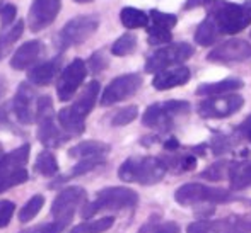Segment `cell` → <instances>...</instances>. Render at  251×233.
<instances>
[{
  "label": "cell",
  "mask_w": 251,
  "mask_h": 233,
  "mask_svg": "<svg viewBox=\"0 0 251 233\" xmlns=\"http://www.w3.org/2000/svg\"><path fill=\"white\" fill-rule=\"evenodd\" d=\"M208 16L215 21L221 34H238L251 22V0L245 3L212 0L208 3Z\"/></svg>",
  "instance_id": "cell-1"
},
{
  "label": "cell",
  "mask_w": 251,
  "mask_h": 233,
  "mask_svg": "<svg viewBox=\"0 0 251 233\" xmlns=\"http://www.w3.org/2000/svg\"><path fill=\"white\" fill-rule=\"evenodd\" d=\"M168 172L164 160L157 157H130L120 165L118 177L125 182L152 186L162 181Z\"/></svg>",
  "instance_id": "cell-2"
},
{
  "label": "cell",
  "mask_w": 251,
  "mask_h": 233,
  "mask_svg": "<svg viewBox=\"0 0 251 233\" xmlns=\"http://www.w3.org/2000/svg\"><path fill=\"white\" fill-rule=\"evenodd\" d=\"M139 203V194L130 187H106L98 192L96 199L82 210V218L96 216L104 211H122Z\"/></svg>",
  "instance_id": "cell-3"
},
{
  "label": "cell",
  "mask_w": 251,
  "mask_h": 233,
  "mask_svg": "<svg viewBox=\"0 0 251 233\" xmlns=\"http://www.w3.org/2000/svg\"><path fill=\"white\" fill-rule=\"evenodd\" d=\"M36 121H38V140L48 148H56L69 140V136L62 131L60 125H56L53 116V102L50 95H41L36 102Z\"/></svg>",
  "instance_id": "cell-4"
},
{
  "label": "cell",
  "mask_w": 251,
  "mask_h": 233,
  "mask_svg": "<svg viewBox=\"0 0 251 233\" xmlns=\"http://www.w3.org/2000/svg\"><path fill=\"white\" fill-rule=\"evenodd\" d=\"M190 112L186 101H166L149 106L142 116V125L154 129H168L178 116Z\"/></svg>",
  "instance_id": "cell-5"
},
{
  "label": "cell",
  "mask_w": 251,
  "mask_h": 233,
  "mask_svg": "<svg viewBox=\"0 0 251 233\" xmlns=\"http://www.w3.org/2000/svg\"><path fill=\"white\" fill-rule=\"evenodd\" d=\"M175 199L181 206H193L201 203H226V201H231L232 196L226 189L193 182V184L178 187L175 192Z\"/></svg>",
  "instance_id": "cell-6"
},
{
  "label": "cell",
  "mask_w": 251,
  "mask_h": 233,
  "mask_svg": "<svg viewBox=\"0 0 251 233\" xmlns=\"http://www.w3.org/2000/svg\"><path fill=\"white\" fill-rule=\"evenodd\" d=\"M100 27V17L96 16H77L70 19L65 26L62 27L58 34L60 46L63 49L70 46L82 44L93 36Z\"/></svg>",
  "instance_id": "cell-7"
},
{
  "label": "cell",
  "mask_w": 251,
  "mask_h": 233,
  "mask_svg": "<svg viewBox=\"0 0 251 233\" xmlns=\"http://www.w3.org/2000/svg\"><path fill=\"white\" fill-rule=\"evenodd\" d=\"M193 53H195V49L188 43H175V44H168L164 48H159L157 51H154L147 58L146 72L159 73L162 70H168L169 66L179 65V63L192 58Z\"/></svg>",
  "instance_id": "cell-8"
},
{
  "label": "cell",
  "mask_w": 251,
  "mask_h": 233,
  "mask_svg": "<svg viewBox=\"0 0 251 233\" xmlns=\"http://www.w3.org/2000/svg\"><path fill=\"white\" fill-rule=\"evenodd\" d=\"M142 82L144 80L139 73H125V75L116 77L102 90L100 101L101 106L106 107V106H113L122 101H126V99H130L132 95L139 92V89L142 87Z\"/></svg>",
  "instance_id": "cell-9"
},
{
  "label": "cell",
  "mask_w": 251,
  "mask_h": 233,
  "mask_svg": "<svg viewBox=\"0 0 251 233\" xmlns=\"http://www.w3.org/2000/svg\"><path fill=\"white\" fill-rule=\"evenodd\" d=\"M86 191L79 186H70L60 191L58 196L55 197L51 204V216L53 221H62V223H70L75 211L86 201Z\"/></svg>",
  "instance_id": "cell-10"
},
{
  "label": "cell",
  "mask_w": 251,
  "mask_h": 233,
  "mask_svg": "<svg viewBox=\"0 0 251 233\" xmlns=\"http://www.w3.org/2000/svg\"><path fill=\"white\" fill-rule=\"evenodd\" d=\"M245 104V99L239 94L214 95L199 104V114L205 119H222L238 112Z\"/></svg>",
  "instance_id": "cell-11"
},
{
  "label": "cell",
  "mask_w": 251,
  "mask_h": 233,
  "mask_svg": "<svg viewBox=\"0 0 251 233\" xmlns=\"http://www.w3.org/2000/svg\"><path fill=\"white\" fill-rule=\"evenodd\" d=\"M186 233H251V216L238 214L222 220L195 221L190 225Z\"/></svg>",
  "instance_id": "cell-12"
},
{
  "label": "cell",
  "mask_w": 251,
  "mask_h": 233,
  "mask_svg": "<svg viewBox=\"0 0 251 233\" xmlns=\"http://www.w3.org/2000/svg\"><path fill=\"white\" fill-rule=\"evenodd\" d=\"M87 75V63L80 58H75L62 70L56 84V95L62 102H67L75 95L79 87L86 80Z\"/></svg>",
  "instance_id": "cell-13"
},
{
  "label": "cell",
  "mask_w": 251,
  "mask_h": 233,
  "mask_svg": "<svg viewBox=\"0 0 251 233\" xmlns=\"http://www.w3.org/2000/svg\"><path fill=\"white\" fill-rule=\"evenodd\" d=\"M36 92L27 82L19 84L14 99L10 102L12 114L21 125H33L36 121Z\"/></svg>",
  "instance_id": "cell-14"
},
{
  "label": "cell",
  "mask_w": 251,
  "mask_h": 233,
  "mask_svg": "<svg viewBox=\"0 0 251 233\" xmlns=\"http://www.w3.org/2000/svg\"><path fill=\"white\" fill-rule=\"evenodd\" d=\"M207 60L214 63H224V65L248 62L251 60V43L246 40H239V38L229 40L212 49L207 55Z\"/></svg>",
  "instance_id": "cell-15"
},
{
  "label": "cell",
  "mask_w": 251,
  "mask_h": 233,
  "mask_svg": "<svg viewBox=\"0 0 251 233\" xmlns=\"http://www.w3.org/2000/svg\"><path fill=\"white\" fill-rule=\"evenodd\" d=\"M62 9V0H33L27 14V26L31 33H40L55 22Z\"/></svg>",
  "instance_id": "cell-16"
},
{
  "label": "cell",
  "mask_w": 251,
  "mask_h": 233,
  "mask_svg": "<svg viewBox=\"0 0 251 233\" xmlns=\"http://www.w3.org/2000/svg\"><path fill=\"white\" fill-rule=\"evenodd\" d=\"M29 153L31 147L27 143H24L19 148H16V150L2 155L0 157V181L26 172V164L29 160Z\"/></svg>",
  "instance_id": "cell-17"
},
{
  "label": "cell",
  "mask_w": 251,
  "mask_h": 233,
  "mask_svg": "<svg viewBox=\"0 0 251 233\" xmlns=\"http://www.w3.org/2000/svg\"><path fill=\"white\" fill-rule=\"evenodd\" d=\"M45 51V46L41 41L38 40H31L26 41L24 44H21L19 48L16 49V53L10 58V66L14 70H27L36 66L38 60L41 58Z\"/></svg>",
  "instance_id": "cell-18"
},
{
  "label": "cell",
  "mask_w": 251,
  "mask_h": 233,
  "mask_svg": "<svg viewBox=\"0 0 251 233\" xmlns=\"http://www.w3.org/2000/svg\"><path fill=\"white\" fill-rule=\"evenodd\" d=\"M100 90H101V85H100V82H98V80L89 82L82 89V92L79 94V97L74 101V104L69 106L70 111H72L75 116H79L80 119H84V121H86V118L89 116V112L93 111L94 106H96Z\"/></svg>",
  "instance_id": "cell-19"
},
{
  "label": "cell",
  "mask_w": 251,
  "mask_h": 233,
  "mask_svg": "<svg viewBox=\"0 0 251 233\" xmlns=\"http://www.w3.org/2000/svg\"><path fill=\"white\" fill-rule=\"evenodd\" d=\"M190 80V70L186 66H176V68H168L155 73L152 79V87L155 90H169L175 87L185 85Z\"/></svg>",
  "instance_id": "cell-20"
},
{
  "label": "cell",
  "mask_w": 251,
  "mask_h": 233,
  "mask_svg": "<svg viewBox=\"0 0 251 233\" xmlns=\"http://www.w3.org/2000/svg\"><path fill=\"white\" fill-rule=\"evenodd\" d=\"M60 65H62V58L56 56L53 60H48V62L38 63L36 66L29 70L27 73V80H29L33 85L38 87H47L55 80V77L58 75L60 72Z\"/></svg>",
  "instance_id": "cell-21"
},
{
  "label": "cell",
  "mask_w": 251,
  "mask_h": 233,
  "mask_svg": "<svg viewBox=\"0 0 251 233\" xmlns=\"http://www.w3.org/2000/svg\"><path fill=\"white\" fill-rule=\"evenodd\" d=\"M108 151H109V145L96 140L80 141V143L74 145L72 148H69L70 157L80 158V160H84V158H104Z\"/></svg>",
  "instance_id": "cell-22"
},
{
  "label": "cell",
  "mask_w": 251,
  "mask_h": 233,
  "mask_svg": "<svg viewBox=\"0 0 251 233\" xmlns=\"http://www.w3.org/2000/svg\"><path fill=\"white\" fill-rule=\"evenodd\" d=\"M243 87V80L239 79H226L221 82H212V84H201L197 89L199 95H224V94H231L234 90H239Z\"/></svg>",
  "instance_id": "cell-23"
},
{
  "label": "cell",
  "mask_w": 251,
  "mask_h": 233,
  "mask_svg": "<svg viewBox=\"0 0 251 233\" xmlns=\"http://www.w3.org/2000/svg\"><path fill=\"white\" fill-rule=\"evenodd\" d=\"M229 181L234 191L251 187V162H236L229 170Z\"/></svg>",
  "instance_id": "cell-24"
},
{
  "label": "cell",
  "mask_w": 251,
  "mask_h": 233,
  "mask_svg": "<svg viewBox=\"0 0 251 233\" xmlns=\"http://www.w3.org/2000/svg\"><path fill=\"white\" fill-rule=\"evenodd\" d=\"M219 34H221V31H219L215 21L212 19L210 16H207L200 22V26L197 27L195 41H197V44H200V46H210V44H214L215 41H217Z\"/></svg>",
  "instance_id": "cell-25"
},
{
  "label": "cell",
  "mask_w": 251,
  "mask_h": 233,
  "mask_svg": "<svg viewBox=\"0 0 251 233\" xmlns=\"http://www.w3.org/2000/svg\"><path fill=\"white\" fill-rule=\"evenodd\" d=\"M23 33H24V21H17L12 27H9V29L0 34V62L9 55L10 49L14 48V44L21 40Z\"/></svg>",
  "instance_id": "cell-26"
},
{
  "label": "cell",
  "mask_w": 251,
  "mask_h": 233,
  "mask_svg": "<svg viewBox=\"0 0 251 233\" xmlns=\"http://www.w3.org/2000/svg\"><path fill=\"white\" fill-rule=\"evenodd\" d=\"M120 21L126 29H139V27H147L149 16L135 7H123L120 12Z\"/></svg>",
  "instance_id": "cell-27"
},
{
  "label": "cell",
  "mask_w": 251,
  "mask_h": 233,
  "mask_svg": "<svg viewBox=\"0 0 251 233\" xmlns=\"http://www.w3.org/2000/svg\"><path fill=\"white\" fill-rule=\"evenodd\" d=\"M58 160H56L55 153L50 150H43L38 155L36 162H34V170L43 177H53L58 174Z\"/></svg>",
  "instance_id": "cell-28"
},
{
  "label": "cell",
  "mask_w": 251,
  "mask_h": 233,
  "mask_svg": "<svg viewBox=\"0 0 251 233\" xmlns=\"http://www.w3.org/2000/svg\"><path fill=\"white\" fill-rule=\"evenodd\" d=\"M115 223V218L113 216H106L100 218V220H91V221H84V223L77 225L75 228H72L70 233H102L113 227Z\"/></svg>",
  "instance_id": "cell-29"
},
{
  "label": "cell",
  "mask_w": 251,
  "mask_h": 233,
  "mask_svg": "<svg viewBox=\"0 0 251 233\" xmlns=\"http://www.w3.org/2000/svg\"><path fill=\"white\" fill-rule=\"evenodd\" d=\"M164 164H166V167H168V170H173V172H176V174H179V172L192 170L197 165V158L190 153L171 155V157H168V160H164Z\"/></svg>",
  "instance_id": "cell-30"
},
{
  "label": "cell",
  "mask_w": 251,
  "mask_h": 233,
  "mask_svg": "<svg viewBox=\"0 0 251 233\" xmlns=\"http://www.w3.org/2000/svg\"><path fill=\"white\" fill-rule=\"evenodd\" d=\"M45 206V196L43 194H34L19 211V221L21 223H27L31 221L38 213L41 211V208Z\"/></svg>",
  "instance_id": "cell-31"
},
{
  "label": "cell",
  "mask_w": 251,
  "mask_h": 233,
  "mask_svg": "<svg viewBox=\"0 0 251 233\" xmlns=\"http://www.w3.org/2000/svg\"><path fill=\"white\" fill-rule=\"evenodd\" d=\"M135 49H137V36L132 33H125L113 43L111 53L115 56H126V55H132Z\"/></svg>",
  "instance_id": "cell-32"
},
{
  "label": "cell",
  "mask_w": 251,
  "mask_h": 233,
  "mask_svg": "<svg viewBox=\"0 0 251 233\" xmlns=\"http://www.w3.org/2000/svg\"><path fill=\"white\" fill-rule=\"evenodd\" d=\"M229 170H231V164L227 160H221V162H215L214 165L207 169V170L201 172V177L208 179V181H222L226 175H229Z\"/></svg>",
  "instance_id": "cell-33"
},
{
  "label": "cell",
  "mask_w": 251,
  "mask_h": 233,
  "mask_svg": "<svg viewBox=\"0 0 251 233\" xmlns=\"http://www.w3.org/2000/svg\"><path fill=\"white\" fill-rule=\"evenodd\" d=\"M137 116H139V107L137 106H126V107L120 109L115 116L111 118L113 126H126L132 121H135Z\"/></svg>",
  "instance_id": "cell-34"
},
{
  "label": "cell",
  "mask_w": 251,
  "mask_h": 233,
  "mask_svg": "<svg viewBox=\"0 0 251 233\" xmlns=\"http://www.w3.org/2000/svg\"><path fill=\"white\" fill-rule=\"evenodd\" d=\"M149 16H151L154 26L164 27V29H169V31H171L173 27L176 26V22H178V17H176L175 14L161 12V10H157V9H152Z\"/></svg>",
  "instance_id": "cell-35"
},
{
  "label": "cell",
  "mask_w": 251,
  "mask_h": 233,
  "mask_svg": "<svg viewBox=\"0 0 251 233\" xmlns=\"http://www.w3.org/2000/svg\"><path fill=\"white\" fill-rule=\"evenodd\" d=\"M147 40L151 44H166L171 41V31L152 24L147 27Z\"/></svg>",
  "instance_id": "cell-36"
},
{
  "label": "cell",
  "mask_w": 251,
  "mask_h": 233,
  "mask_svg": "<svg viewBox=\"0 0 251 233\" xmlns=\"http://www.w3.org/2000/svg\"><path fill=\"white\" fill-rule=\"evenodd\" d=\"M102 164H104V158H84V160H79V164L72 169L69 177H77V175L87 174V172L94 170V169L100 167Z\"/></svg>",
  "instance_id": "cell-37"
},
{
  "label": "cell",
  "mask_w": 251,
  "mask_h": 233,
  "mask_svg": "<svg viewBox=\"0 0 251 233\" xmlns=\"http://www.w3.org/2000/svg\"><path fill=\"white\" fill-rule=\"evenodd\" d=\"M16 16H17V7L14 3H5V5L0 9V27L3 31L7 27H12L14 26V21H16Z\"/></svg>",
  "instance_id": "cell-38"
},
{
  "label": "cell",
  "mask_w": 251,
  "mask_h": 233,
  "mask_svg": "<svg viewBox=\"0 0 251 233\" xmlns=\"http://www.w3.org/2000/svg\"><path fill=\"white\" fill-rule=\"evenodd\" d=\"M69 223H62V221H51V223H43V225H38V227H33L26 232H21V233H62L65 230V227Z\"/></svg>",
  "instance_id": "cell-39"
},
{
  "label": "cell",
  "mask_w": 251,
  "mask_h": 233,
  "mask_svg": "<svg viewBox=\"0 0 251 233\" xmlns=\"http://www.w3.org/2000/svg\"><path fill=\"white\" fill-rule=\"evenodd\" d=\"M87 66H89L93 73H100L108 66V58H106L102 51H96L91 55L89 62H87Z\"/></svg>",
  "instance_id": "cell-40"
},
{
  "label": "cell",
  "mask_w": 251,
  "mask_h": 233,
  "mask_svg": "<svg viewBox=\"0 0 251 233\" xmlns=\"http://www.w3.org/2000/svg\"><path fill=\"white\" fill-rule=\"evenodd\" d=\"M14 211H16V204L12 201H0V228H5L10 223Z\"/></svg>",
  "instance_id": "cell-41"
},
{
  "label": "cell",
  "mask_w": 251,
  "mask_h": 233,
  "mask_svg": "<svg viewBox=\"0 0 251 233\" xmlns=\"http://www.w3.org/2000/svg\"><path fill=\"white\" fill-rule=\"evenodd\" d=\"M26 181H27V172L17 174V175H14V177L2 179V181H0V192H5V191H9L10 187H16V186L23 184V182H26Z\"/></svg>",
  "instance_id": "cell-42"
},
{
  "label": "cell",
  "mask_w": 251,
  "mask_h": 233,
  "mask_svg": "<svg viewBox=\"0 0 251 233\" xmlns=\"http://www.w3.org/2000/svg\"><path fill=\"white\" fill-rule=\"evenodd\" d=\"M210 147H212V151H214L215 155H221V153H224V151H227L229 148H231V140H229L227 136H224V135L215 136V138L212 140Z\"/></svg>",
  "instance_id": "cell-43"
},
{
  "label": "cell",
  "mask_w": 251,
  "mask_h": 233,
  "mask_svg": "<svg viewBox=\"0 0 251 233\" xmlns=\"http://www.w3.org/2000/svg\"><path fill=\"white\" fill-rule=\"evenodd\" d=\"M154 233H181V232H179V227L175 221H166V223L159 225L154 230Z\"/></svg>",
  "instance_id": "cell-44"
},
{
  "label": "cell",
  "mask_w": 251,
  "mask_h": 233,
  "mask_svg": "<svg viewBox=\"0 0 251 233\" xmlns=\"http://www.w3.org/2000/svg\"><path fill=\"white\" fill-rule=\"evenodd\" d=\"M238 131L241 133V135L245 136V138L251 143V116H248V118H246L245 121H243L241 125H239Z\"/></svg>",
  "instance_id": "cell-45"
},
{
  "label": "cell",
  "mask_w": 251,
  "mask_h": 233,
  "mask_svg": "<svg viewBox=\"0 0 251 233\" xmlns=\"http://www.w3.org/2000/svg\"><path fill=\"white\" fill-rule=\"evenodd\" d=\"M212 0H186L183 9L185 10H192V9H197V7H201V5H208Z\"/></svg>",
  "instance_id": "cell-46"
},
{
  "label": "cell",
  "mask_w": 251,
  "mask_h": 233,
  "mask_svg": "<svg viewBox=\"0 0 251 233\" xmlns=\"http://www.w3.org/2000/svg\"><path fill=\"white\" fill-rule=\"evenodd\" d=\"M157 227H159V225H157V216H154V218H151V220L147 221L142 228H140L139 233H154V230Z\"/></svg>",
  "instance_id": "cell-47"
},
{
  "label": "cell",
  "mask_w": 251,
  "mask_h": 233,
  "mask_svg": "<svg viewBox=\"0 0 251 233\" xmlns=\"http://www.w3.org/2000/svg\"><path fill=\"white\" fill-rule=\"evenodd\" d=\"M7 111H9V106L7 104L0 106V128L9 125V112Z\"/></svg>",
  "instance_id": "cell-48"
},
{
  "label": "cell",
  "mask_w": 251,
  "mask_h": 233,
  "mask_svg": "<svg viewBox=\"0 0 251 233\" xmlns=\"http://www.w3.org/2000/svg\"><path fill=\"white\" fill-rule=\"evenodd\" d=\"M178 147H179V143H178V140H176V138H169V140L164 141V148H166V150H169V151L176 150Z\"/></svg>",
  "instance_id": "cell-49"
},
{
  "label": "cell",
  "mask_w": 251,
  "mask_h": 233,
  "mask_svg": "<svg viewBox=\"0 0 251 233\" xmlns=\"http://www.w3.org/2000/svg\"><path fill=\"white\" fill-rule=\"evenodd\" d=\"M5 90H7V80H5V77H3V75H0V99L3 97Z\"/></svg>",
  "instance_id": "cell-50"
},
{
  "label": "cell",
  "mask_w": 251,
  "mask_h": 233,
  "mask_svg": "<svg viewBox=\"0 0 251 233\" xmlns=\"http://www.w3.org/2000/svg\"><path fill=\"white\" fill-rule=\"evenodd\" d=\"M75 3H89V2H93V0H74Z\"/></svg>",
  "instance_id": "cell-51"
},
{
  "label": "cell",
  "mask_w": 251,
  "mask_h": 233,
  "mask_svg": "<svg viewBox=\"0 0 251 233\" xmlns=\"http://www.w3.org/2000/svg\"><path fill=\"white\" fill-rule=\"evenodd\" d=\"M0 153H2V147H0Z\"/></svg>",
  "instance_id": "cell-52"
}]
</instances>
